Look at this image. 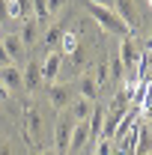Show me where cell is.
I'll return each mask as SVG.
<instances>
[{"instance_id": "13", "label": "cell", "mask_w": 152, "mask_h": 155, "mask_svg": "<svg viewBox=\"0 0 152 155\" xmlns=\"http://www.w3.org/2000/svg\"><path fill=\"white\" fill-rule=\"evenodd\" d=\"M78 93H81V98L95 101V98H98V93H101V87L95 84V78L90 75V72H84V75L78 78Z\"/></svg>"}, {"instance_id": "5", "label": "cell", "mask_w": 152, "mask_h": 155, "mask_svg": "<svg viewBox=\"0 0 152 155\" xmlns=\"http://www.w3.org/2000/svg\"><path fill=\"white\" fill-rule=\"evenodd\" d=\"M48 101H51V107L54 110H69V104L75 101V87L72 84H54L51 90H48Z\"/></svg>"}, {"instance_id": "3", "label": "cell", "mask_w": 152, "mask_h": 155, "mask_svg": "<svg viewBox=\"0 0 152 155\" xmlns=\"http://www.w3.org/2000/svg\"><path fill=\"white\" fill-rule=\"evenodd\" d=\"M39 131H42V116H39L33 101H24V140L30 146L39 143Z\"/></svg>"}, {"instance_id": "7", "label": "cell", "mask_w": 152, "mask_h": 155, "mask_svg": "<svg viewBox=\"0 0 152 155\" xmlns=\"http://www.w3.org/2000/svg\"><path fill=\"white\" fill-rule=\"evenodd\" d=\"M0 81H3V87L9 90V96H18L24 93V78H21V69L15 63H9V66H0Z\"/></svg>"}, {"instance_id": "28", "label": "cell", "mask_w": 152, "mask_h": 155, "mask_svg": "<svg viewBox=\"0 0 152 155\" xmlns=\"http://www.w3.org/2000/svg\"><path fill=\"white\" fill-rule=\"evenodd\" d=\"M140 114L146 116V119H152V101H149V104H146V107H143V110H140Z\"/></svg>"}, {"instance_id": "22", "label": "cell", "mask_w": 152, "mask_h": 155, "mask_svg": "<svg viewBox=\"0 0 152 155\" xmlns=\"http://www.w3.org/2000/svg\"><path fill=\"white\" fill-rule=\"evenodd\" d=\"M66 3H69V0H45V9H48V18H51V15H57L60 9H66Z\"/></svg>"}, {"instance_id": "29", "label": "cell", "mask_w": 152, "mask_h": 155, "mask_svg": "<svg viewBox=\"0 0 152 155\" xmlns=\"http://www.w3.org/2000/svg\"><path fill=\"white\" fill-rule=\"evenodd\" d=\"M42 155H57V149H45V152H42Z\"/></svg>"}, {"instance_id": "19", "label": "cell", "mask_w": 152, "mask_h": 155, "mask_svg": "<svg viewBox=\"0 0 152 155\" xmlns=\"http://www.w3.org/2000/svg\"><path fill=\"white\" fill-rule=\"evenodd\" d=\"M90 75L95 78V84H98V87H104V84H107V78H111V69H107V63H98Z\"/></svg>"}, {"instance_id": "10", "label": "cell", "mask_w": 152, "mask_h": 155, "mask_svg": "<svg viewBox=\"0 0 152 155\" xmlns=\"http://www.w3.org/2000/svg\"><path fill=\"white\" fill-rule=\"evenodd\" d=\"M21 78H24V93H36L42 84V63L27 60V66L21 69Z\"/></svg>"}, {"instance_id": "23", "label": "cell", "mask_w": 152, "mask_h": 155, "mask_svg": "<svg viewBox=\"0 0 152 155\" xmlns=\"http://www.w3.org/2000/svg\"><path fill=\"white\" fill-rule=\"evenodd\" d=\"M0 24H9V0H0Z\"/></svg>"}, {"instance_id": "26", "label": "cell", "mask_w": 152, "mask_h": 155, "mask_svg": "<svg viewBox=\"0 0 152 155\" xmlns=\"http://www.w3.org/2000/svg\"><path fill=\"white\" fill-rule=\"evenodd\" d=\"M6 98H9V90H6V87H3V81H0V104H3Z\"/></svg>"}, {"instance_id": "33", "label": "cell", "mask_w": 152, "mask_h": 155, "mask_svg": "<svg viewBox=\"0 0 152 155\" xmlns=\"http://www.w3.org/2000/svg\"><path fill=\"white\" fill-rule=\"evenodd\" d=\"M149 155H152V152H149Z\"/></svg>"}, {"instance_id": "6", "label": "cell", "mask_w": 152, "mask_h": 155, "mask_svg": "<svg viewBox=\"0 0 152 155\" xmlns=\"http://www.w3.org/2000/svg\"><path fill=\"white\" fill-rule=\"evenodd\" d=\"M114 12L116 15H119V18H122V24H125V27H128V33H137V30H140V12H137V6H134V0H114Z\"/></svg>"}, {"instance_id": "16", "label": "cell", "mask_w": 152, "mask_h": 155, "mask_svg": "<svg viewBox=\"0 0 152 155\" xmlns=\"http://www.w3.org/2000/svg\"><path fill=\"white\" fill-rule=\"evenodd\" d=\"M60 39H63V24H51L45 33H42V48H48V51H60Z\"/></svg>"}, {"instance_id": "1", "label": "cell", "mask_w": 152, "mask_h": 155, "mask_svg": "<svg viewBox=\"0 0 152 155\" xmlns=\"http://www.w3.org/2000/svg\"><path fill=\"white\" fill-rule=\"evenodd\" d=\"M84 6H87V12L93 15V21L101 27V30H107V33H114V36H128V27L122 24V18L116 15L114 9H107V6H98V3H90V0H84Z\"/></svg>"}, {"instance_id": "21", "label": "cell", "mask_w": 152, "mask_h": 155, "mask_svg": "<svg viewBox=\"0 0 152 155\" xmlns=\"http://www.w3.org/2000/svg\"><path fill=\"white\" fill-rule=\"evenodd\" d=\"M93 155H114V143L107 140V137H98V143H95V152Z\"/></svg>"}, {"instance_id": "25", "label": "cell", "mask_w": 152, "mask_h": 155, "mask_svg": "<svg viewBox=\"0 0 152 155\" xmlns=\"http://www.w3.org/2000/svg\"><path fill=\"white\" fill-rule=\"evenodd\" d=\"M0 66H9V54H6V48H3V42H0Z\"/></svg>"}, {"instance_id": "17", "label": "cell", "mask_w": 152, "mask_h": 155, "mask_svg": "<svg viewBox=\"0 0 152 155\" xmlns=\"http://www.w3.org/2000/svg\"><path fill=\"white\" fill-rule=\"evenodd\" d=\"M93 107H95V101H90V98H81V96H78L75 101L69 104V114L75 116V122H84L87 116L93 114Z\"/></svg>"}, {"instance_id": "14", "label": "cell", "mask_w": 152, "mask_h": 155, "mask_svg": "<svg viewBox=\"0 0 152 155\" xmlns=\"http://www.w3.org/2000/svg\"><path fill=\"white\" fill-rule=\"evenodd\" d=\"M101 125H104V107L95 104L93 114L87 116V131H90V140H98L101 137Z\"/></svg>"}, {"instance_id": "18", "label": "cell", "mask_w": 152, "mask_h": 155, "mask_svg": "<svg viewBox=\"0 0 152 155\" xmlns=\"http://www.w3.org/2000/svg\"><path fill=\"white\" fill-rule=\"evenodd\" d=\"M78 45H81V33H78V30H63V39H60V51H63V54H72Z\"/></svg>"}, {"instance_id": "12", "label": "cell", "mask_w": 152, "mask_h": 155, "mask_svg": "<svg viewBox=\"0 0 152 155\" xmlns=\"http://www.w3.org/2000/svg\"><path fill=\"white\" fill-rule=\"evenodd\" d=\"M152 152V134L149 125L143 119H137V143H134V155H149Z\"/></svg>"}, {"instance_id": "4", "label": "cell", "mask_w": 152, "mask_h": 155, "mask_svg": "<svg viewBox=\"0 0 152 155\" xmlns=\"http://www.w3.org/2000/svg\"><path fill=\"white\" fill-rule=\"evenodd\" d=\"M72 131H75V116L63 114L57 119V131H54V146H57V155H69V140H72Z\"/></svg>"}, {"instance_id": "11", "label": "cell", "mask_w": 152, "mask_h": 155, "mask_svg": "<svg viewBox=\"0 0 152 155\" xmlns=\"http://www.w3.org/2000/svg\"><path fill=\"white\" fill-rule=\"evenodd\" d=\"M0 42H3V48H6V54H9V63H18V60H24L27 48H24V42H21L18 33H3V36H0Z\"/></svg>"}, {"instance_id": "32", "label": "cell", "mask_w": 152, "mask_h": 155, "mask_svg": "<svg viewBox=\"0 0 152 155\" xmlns=\"http://www.w3.org/2000/svg\"><path fill=\"white\" fill-rule=\"evenodd\" d=\"M0 30H3V24H0ZM0 36H3V33H0Z\"/></svg>"}, {"instance_id": "9", "label": "cell", "mask_w": 152, "mask_h": 155, "mask_svg": "<svg viewBox=\"0 0 152 155\" xmlns=\"http://www.w3.org/2000/svg\"><path fill=\"white\" fill-rule=\"evenodd\" d=\"M63 51H48V57L42 63V81H48V84H54L60 78V69H63Z\"/></svg>"}, {"instance_id": "2", "label": "cell", "mask_w": 152, "mask_h": 155, "mask_svg": "<svg viewBox=\"0 0 152 155\" xmlns=\"http://www.w3.org/2000/svg\"><path fill=\"white\" fill-rule=\"evenodd\" d=\"M116 57L122 60V66H125V72H137V66H140V57H143V48H140V42L128 33V36L119 39V54Z\"/></svg>"}, {"instance_id": "31", "label": "cell", "mask_w": 152, "mask_h": 155, "mask_svg": "<svg viewBox=\"0 0 152 155\" xmlns=\"http://www.w3.org/2000/svg\"><path fill=\"white\" fill-rule=\"evenodd\" d=\"M149 69H152V57H149Z\"/></svg>"}, {"instance_id": "24", "label": "cell", "mask_w": 152, "mask_h": 155, "mask_svg": "<svg viewBox=\"0 0 152 155\" xmlns=\"http://www.w3.org/2000/svg\"><path fill=\"white\" fill-rule=\"evenodd\" d=\"M0 155H12V146H9V140H3V137H0Z\"/></svg>"}, {"instance_id": "30", "label": "cell", "mask_w": 152, "mask_h": 155, "mask_svg": "<svg viewBox=\"0 0 152 155\" xmlns=\"http://www.w3.org/2000/svg\"><path fill=\"white\" fill-rule=\"evenodd\" d=\"M143 51H152V39H149V48H143Z\"/></svg>"}, {"instance_id": "27", "label": "cell", "mask_w": 152, "mask_h": 155, "mask_svg": "<svg viewBox=\"0 0 152 155\" xmlns=\"http://www.w3.org/2000/svg\"><path fill=\"white\" fill-rule=\"evenodd\" d=\"M90 3H98V6H107V9H114V0H90Z\"/></svg>"}, {"instance_id": "8", "label": "cell", "mask_w": 152, "mask_h": 155, "mask_svg": "<svg viewBox=\"0 0 152 155\" xmlns=\"http://www.w3.org/2000/svg\"><path fill=\"white\" fill-rule=\"evenodd\" d=\"M42 27H45V24L39 18H24L21 21V33L18 36H21V42H24V48H33L39 39H42Z\"/></svg>"}, {"instance_id": "20", "label": "cell", "mask_w": 152, "mask_h": 155, "mask_svg": "<svg viewBox=\"0 0 152 155\" xmlns=\"http://www.w3.org/2000/svg\"><path fill=\"white\" fill-rule=\"evenodd\" d=\"M107 69H111V78H114V81H122V78H125V66H122V60H119V57L111 60Z\"/></svg>"}, {"instance_id": "15", "label": "cell", "mask_w": 152, "mask_h": 155, "mask_svg": "<svg viewBox=\"0 0 152 155\" xmlns=\"http://www.w3.org/2000/svg\"><path fill=\"white\" fill-rule=\"evenodd\" d=\"M84 143H90V131H87V119H84V122H75V131H72V140H69V152H72V155H78Z\"/></svg>"}]
</instances>
